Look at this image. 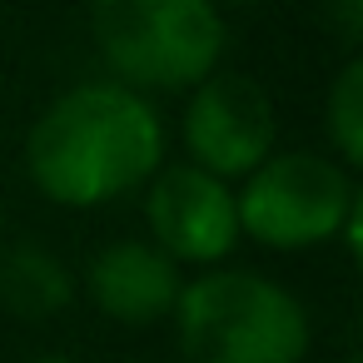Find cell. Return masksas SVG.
Masks as SVG:
<instances>
[{
	"label": "cell",
	"instance_id": "cell-1",
	"mask_svg": "<svg viewBox=\"0 0 363 363\" xmlns=\"http://www.w3.org/2000/svg\"><path fill=\"white\" fill-rule=\"evenodd\" d=\"M160 160L164 125L155 105L120 80L65 90L26 140V169L35 189L65 209H95L150 184Z\"/></svg>",
	"mask_w": 363,
	"mask_h": 363
},
{
	"label": "cell",
	"instance_id": "cell-2",
	"mask_svg": "<svg viewBox=\"0 0 363 363\" xmlns=\"http://www.w3.org/2000/svg\"><path fill=\"white\" fill-rule=\"evenodd\" d=\"M169 318L189 363H303L308 353L303 303L254 269L189 279Z\"/></svg>",
	"mask_w": 363,
	"mask_h": 363
},
{
	"label": "cell",
	"instance_id": "cell-3",
	"mask_svg": "<svg viewBox=\"0 0 363 363\" xmlns=\"http://www.w3.org/2000/svg\"><path fill=\"white\" fill-rule=\"evenodd\" d=\"M90 30L125 90H194L219 70L214 0H90Z\"/></svg>",
	"mask_w": 363,
	"mask_h": 363
},
{
	"label": "cell",
	"instance_id": "cell-4",
	"mask_svg": "<svg viewBox=\"0 0 363 363\" xmlns=\"http://www.w3.org/2000/svg\"><path fill=\"white\" fill-rule=\"evenodd\" d=\"M239 234L269 244V249H308L348 229L358 214V189L343 164L313 150H284L269 155L254 174H244V189L234 194Z\"/></svg>",
	"mask_w": 363,
	"mask_h": 363
},
{
	"label": "cell",
	"instance_id": "cell-5",
	"mask_svg": "<svg viewBox=\"0 0 363 363\" xmlns=\"http://www.w3.org/2000/svg\"><path fill=\"white\" fill-rule=\"evenodd\" d=\"M184 145L194 155L189 164L224 184L254 174L274 155V105L264 85L239 70H214L199 80L184 110Z\"/></svg>",
	"mask_w": 363,
	"mask_h": 363
},
{
	"label": "cell",
	"instance_id": "cell-6",
	"mask_svg": "<svg viewBox=\"0 0 363 363\" xmlns=\"http://www.w3.org/2000/svg\"><path fill=\"white\" fill-rule=\"evenodd\" d=\"M145 219L169 264H219L239 244L234 189L194 164H169L150 179Z\"/></svg>",
	"mask_w": 363,
	"mask_h": 363
},
{
	"label": "cell",
	"instance_id": "cell-7",
	"mask_svg": "<svg viewBox=\"0 0 363 363\" xmlns=\"http://www.w3.org/2000/svg\"><path fill=\"white\" fill-rule=\"evenodd\" d=\"M90 298L105 318L115 323H160L174 313V298L184 289L179 279V264H169L155 244L145 239H120V244H105L95 259H90Z\"/></svg>",
	"mask_w": 363,
	"mask_h": 363
},
{
	"label": "cell",
	"instance_id": "cell-8",
	"mask_svg": "<svg viewBox=\"0 0 363 363\" xmlns=\"http://www.w3.org/2000/svg\"><path fill=\"white\" fill-rule=\"evenodd\" d=\"M75 298V274L60 254L40 249V244H11L0 254V303L16 318L40 323L65 313Z\"/></svg>",
	"mask_w": 363,
	"mask_h": 363
},
{
	"label": "cell",
	"instance_id": "cell-9",
	"mask_svg": "<svg viewBox=\"0 0 363 363\" xmlns=\"http://www.w3.org/2000/svg\"><path fill=\"white\" fill-rule=\"evenodd\" d=\"M328 135L343 164L363 160V60H348L328 85Z\"/></svg>",
	"mask_w": 363,
	"mask_h": 363
},
{
	"label": "cell",
	"instance_id": "cell-10",
	"mask_svg": "<svg viewBox=\"0 0 363 363\" xmlns=\"http://www.w3.org/2000/svg\"><path fill=\"white\" fill-rule=\"evenodd\" d=\"M30 363H80V358H70V353H40V358H30Z\"/></svg>",
	"mask_w": 363,
	"mask_h": 363
},
{
	"label": "cell",
	"instance_id": "cell-11",
	"mask_svg": "<svg viewBox=\"0 0 363 363\" xmlns=\"http://www.w3.org/2000/svg\"><path fill=\"white\" fill-rule=\"evenodd\" d=\"M214 6H219V0H214ZM224 6H254V0H224Z\"/></svg>",
	"mask_w": 363,
	"mask_h": 363
},
{
	"label": "cell",
	"instance_id": "cell-12",
	"mask_svg": "<svg viewBox=\"0 0 363 363\" xmlns=\"http://www.w3.org/2000/svg\"><path fill=\"white\" fill-rule=\"evenodd\" d=\"M0 234H6V204H0Z\"/></svg>",
	"mask_w": 363,
	"mask_h": 363
},
{
	"label": "cell",
	"instance_id": "cell-13",
	"mask_svg": "<svg viewBox=\"0 0 363 363\" xmlns=\"http://www.w3.org/2000/svg\"><path fill=\"white\" fill-rule=\"evenodd\" d=\"M343 6H348V11H358V0H343Z\"/></svg>",
	"mask_w": 363,
	"mask_h": 363
},
{
	"label": "cell",
	"instance_id": "cell-14",
	"mask_svg": "<svg viewBox=\"0 0 363 363\" xmlns=\"http://www.w3.org/2000/svg\"><path fill=\"white\" fill-rule=\"evenodd\" d=\"M348 363H358V358H348Z\"/></svg>",
	"mask_w": 363,
	"mask_h": 363
}]
</instances>
